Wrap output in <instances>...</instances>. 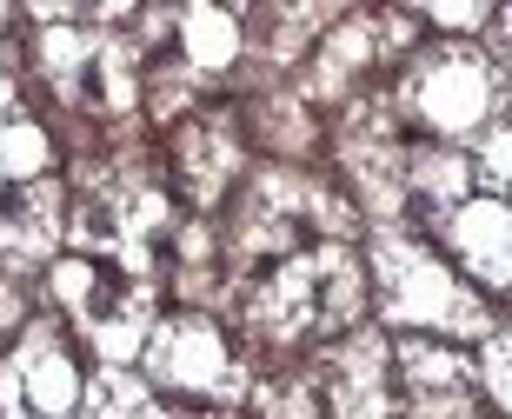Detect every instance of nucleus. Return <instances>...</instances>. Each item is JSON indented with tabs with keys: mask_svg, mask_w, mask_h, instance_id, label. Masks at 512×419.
<instances>
[{
	"mask_svg": "<svg viewBox=\"0 0 512 419\" xmlns=\"http://www.w3.org/2000/svg\"><path fill=\"white\" fill-rule=\"evenodd\" d=\"M373 267H380V313L393 326H439V333H493V313L439 267L419 240H399L386 233L373 247Z\"/></svg>",
	"mask_w": 512,
	"mask_h": 419,
	"instance_id": "1",
	"label": "nucleus"
},
{
	"mask_svg": "<svg viewBox=\"0 0 512 419\" xmlns=\"http://www.w3.org/2000/svg\"><path fill=\"white\" fill-rule=\"evenodd\" d=\"M353 313H360V267L340 247H320L313 260H286L253 300V326L266 340H300L313 326H346Z\"/></svg>",
	"mask_w": 512,
	"mask_h": 419,
	"instance_id": "2",
	"label": "nucleus"
},
{
	"mask_svg": "<svg viewBox=\"0 0 512 419\" xmlns=\"http://www.w3.org/2000/svg\"><path fill=\"white\" fill-rule=\"evenodd\" d=\"M406 100H413V114L426 127H439V134H473L499 107V74H493V60L466 54V47H446V54H426L413 67Z\"/></svg>",
	"mask_w": 512,
	"mask_h": 419,
	"instance_id": "3",
	"label": "nucleus"
},
{
	"mask_svg": "<svg viewBox=\"0 0 512 419\" xmlns=\"http://www.w3.org/2000/svg\"><path fill=\"white\" fill-rule=\"evenodd\" d=\"M74 406H80L74 360L47 326H34L14 346V360L0 366V419H74Z\"/></svg>",
	"mask_w": 512,
	"mask_h": 419,
	"instance_id": "4",
	"label": "nucleus"
},
{
	"mask_svg": "<svg viewBox=\"0 0 512 419\" xmlns=\"http://www.w3.org/2000/svg\"><path fill=\"white\" fill-rule=\"evenodd\" d=\"M54 293L80 313V326H87V340L107 353V360H133L140 353V340H147V293L140 286H127V293H114V306H100V273L87 267V260H67V267H54Z\"/></svg>",
	"mask_w": 512,
	"mask_h": 419,
	"instance_id": "5",
	"label": "nucleus"
},
{
	"mask_svg": "<svg viewBox=\"0 0 512 419\" xmlns=\"http://www.w3.org/2000/svg\"><path fill=\"white\" fill-rule=\"evenodd\" d=\"M147 366L160 386H180V393H240V366L207 320L160 326L147 340Z\"/></svg>",
	"mask_w": 512,
	"mask_h": 419,
	"instance_id": "6",
	"label": "nucleus"
},
{
	"mask_svg": "<svg viewBox=\"0 0 512 419\" xmlns=\"http://www.w3.org/2000/svg\"><path fill=\"white\" fill-rule=\"evenodd\" d=\"M326 400H333L340 419H386L393 393H386V340L380 333H353V340L333 353Z\"/></svg>",
	"mask_w": 512,
	"mask_h": 419,
	"instance_id": "7",
	"label": "nucleus"
},
{
	"mask_svg": "<svg viewBox=\"0 0 512 419\" xmlns=\"http://www.w3.org/2000/svg\"><path fill=\"white\" fill-rule=\"evenodd\" d=\"M446 240L486 286L512 293V200H466V207H453Z\"/></svg>",
	"mask_w": 512,
	"mask_h": 419,
	"instance_id": "8",
	"label": "nucleus"
},
{
	"mask_svg": "<svg viewBox=\"0 0 512 419\" xmlns=\"http://www.w3.org/2000/svg\"><path fill=\"white\" fill-rule=\"evenodd\" d=\"M54 240H60V193L54 187H34L20 220H0V253H14V260H47Z\"/></svg>",
	"mask_w": 512,
	"mask_h": 419,
	"instance_id": "9",
	"label": "nucleus"
},
{
	"mask_svg": "<svg viewBox=\"0 0 512 419\" xmlns=\"http://www.w3.org/2000/svg\"><path fill=\"white\" fill-rule=\"evenodd\" d=\"M180 40H187V60H193V67H207V74H220V67L240 54V27H233V14H227V7H213V0H193V7H187Z\"/></svg>",
	"mask_w": 512,
	"mask_h": 419,
	"instance_id": "10",
	"label": "nucleus"
},
{
	"mask_svg": "<svg viewBox=\"0 0 512 419\" xmlns=\"http://www.w3.org/2000/svg\"><path fill=\"white\" fill-rule=\"evenodd\" d=\"M399 366H406V380H413V393H419V400L453 406L459 393H466V360H459V353H446V346L406 340V346H399Z\"/></svg>",
	"mask_w": 512,
	"mask_h": 419,
	"instance_id": "11",
	"label": "nucleus"
},
{
	"mask_svg": "<svg viewBox=\"0 0 512 419\" xmlns=\"http://www.w3.org/2000/svg\"><path fill=\"white\" fill-rule=\"evenodd\" d=\"M87 419H167L153 406V393L140 380H127L120 366H107L94 386H87Z\"/></svg>",
	"mask_w": 512,
	"mask_h": 419,
	"instance_id": "12",
	"label": "nucleus"
},
{
	"mask_svg": "<svg viewBox=\"0 0 512 419\" xmlns=\"http://www.w3.org/2000/svg\"><path fill=\"white\" fill-rule=\"evenodd\" d=\"M40 167H47L40 127L34 120H7V127H0V173H20V180H27V173H40Z\"/></svg>",
	"mask_w": 512,
	"mask_h": 419,
	"instance_id": "13",
	"label": "nucleus"
},
{
	"mask_svg": "<svg viewBox=\"0 0 512 419\" xmlns=\"http://www.w3.org/2000/svg\"><path fill=\"white\" fill-rule=\"evenodd\" d=\"M187 167H193V193L207 200L220 180H227V167H233V147L220 134H187Z\"/></svg>",
	"mask_w": 512,
	"mask_h": 419,
	"instance_id": "14",
	"label": "nucleus"
},
{
	"mask_svg": "<svg viewBox=\"0 0 512 419\" xmlns=\"http://www.w3.org/2000/svg\"><path fill=\"white\" fill-rule=\"evenodd\" d=\"M413 180L433 193V200H459V193H466V160H459V153H419Z\"/></svg>",
	"mask_w": 512,
	"mask_h": 419,
	"instance_id": "15",
	"label": "nucleus"
},
{
	"mask_svg": "<svg viewBox=\"0 0 512 419\" xmlns=\"http://www.w3.org/2000/svg\"><path fill=\"white\" fill-rule=\"evenodd\" d=\"M100 54V40L94 34H80V27H47V67L60 74V87L80 74V60Z\"/></svg>",
	"mask_w": 512,
	"mask_h": 419,
	"instance_id": "16",
	"label": "nucleus"
},
{
	"mask_svg": "<svg viewBox=\"0 0 512 419\" xmlns=\"http://www.w3.org/2000/svg\"><path fill=\"white\" fill-rule=\"evenodd\" d=\"M479 180L499 200H512V127H493V134L479 140Z\"/></svg>",
	"mask_w": 512,
	"mask_h": 419,
	"instance_id": "17",
	"label": "nucleus"
},
{
	"mask_svg": "<svg viewBox=\"0 0 512 419\" xmlns=\"http://www.w3.org/2000/svg\"><path fill=\"white\" fill-rule=\"evenodd\" d=\"M366 47H373V34H366V27H340V34H333V47H326V60H320V80H326V87H340V80L366 60Z\"/></svg>",
	"mask_w": 512,
	"mask_h": 419,
	"instance_id": "18",
	"label": "nucleus"
},
{
	"mask_svg": "<svg viewBox=\"0 0 512 419\" xmlns=\"http://www.w3.org/2000/svg\"><path fill=\"white\" fill-rule=\"evenodd\" d=\"M479 373H486V393L512 413V326L486 340V366H479Z\"/></svg>",
	"mask_w": 512,
	"mask_h": 419,
	"instance_id": "19",
	"label": "nucleus"
},
{
	"mask_svg": "<svg viewBox=\"0 0 512 419\" xmlns=\"http://www.w3.org/2000/svg\"><path fill=\"white\" fill-rule=\"evenodd\" d=\"M406 7H419L439 27H479V20L493 14V0H406Z\"/></svg>",
	"mask_w": 512,
	"mask_h": 419,
	"instance_id": "20",
	"label": "nucleus"
},
{
	"mask_svg": "<svg viewBox=\"0 0 512 419\" xmlns=\"http://www.w3.org/2000/svg\"><path fill=\"white\" fill-rule=\"evenodd\" d=\"M266 413L273 419H313V406H306V393H266Z\"/></svg>",
	"mask_w": 512,
	"mask_h": 419,
	"instance_id": "21",
	"label": "nucleus"
},
{
	"mask_svg": "<svg viewBox=\"0 0 512 419\" xmlns=\"http://www.w3.org/2000/svg\"><path fill=\"white\" fill-rule=\"evenodd\" d=\"M27 7H34L40 20H60V14H67V7H74V0H27Z\"/></svg>",
	"mask_w": 512,
	"mask_h": 419,
	"instance_id": "22",
	"label": "nucleus"
},
{
	"mask_svg": "<svg viewBox=\"0 0 512 419\" xmlns=\"http://www.w3.org/2000/svg\"><path fill=\"white\" fill-rule=\"evenodd\" d=\"M7 114H14V80L0 74V127H7Z\"/></svg>",
	"mask_w": 512,
	"mask_h": 419,
	"instance_id": "23",
	"label": "nucleus"
},
{
	"mask_svg": "<svg viewBox=\"0 0 512 419\" xmlns=\"http://www.w3.org/2000/svg\"><path fill=\"white\" fill-rule=\"evenodd\" d=\"M499 54L512 60V14H506V27H499Z\"/></svg>",
	"mask_w": 512,
	"mask_h": 419,
	"instance_id": "24",
	"label": "nucleus"
},
{
	"mask_svg": "<svg viewBox=\"0 0 512 419\" xmlns=\"http://www.w3.org/2000/svg\"><path fill=\"white\" fill-rule=\"evenodd\" d=\"M127 7H133V0H100V14H107V20H114V14H127Z\"/></svg>",
	"mask_w": 512,
	"mask_h": 419,
	"instance_id": "25",
	"label": "nucleus"
},
{
	"mask_svg": "<svg viewBox=\"0 0 512 419\" xmlns=\"http://www.w3.org/2000/svg\"><path fill=\"white\" fill-rule=\"evenodd\" d=\"M0 14H7V0H0Z\"/></svg>",
	"mask_w": 512,
	"mask_h": 419,
	"instance_id": "26",
	"label": "nucleus"
}]
</instances>
